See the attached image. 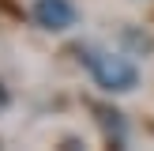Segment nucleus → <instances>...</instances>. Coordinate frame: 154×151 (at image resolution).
Instances as JSON below:
<instances>
[{
  "label": "nucleus",
  "mask_w": 154,
  "mask_h": 151,
  "mask_svg": "<svg viewBox=\"0 0 154 151\" xmlns=\"http://www.w3.org/2000/svg\"><path fill=\"white\" fill-rule=\"evenodd\" d=\"M90 76H94V83L102 91H109V95H128V91H135V83H139V68L128 57H120V53H94V57H90Z\"/></svg>",
  "instance_id": "1"
},
{
  "label": "nucleus",
  "mask_w": 154,
  "mask_h": 151,
  "mask_svg": "<svg viewBox=\"0 0 154 151\" xmlns=\"http://www.w3.org/2000/svg\"><path fill=\"white\" fill-rule=\"evenodd\" d=\"M30 19L42 30H49V34H64V30H72L79 23V8L72 0H34Z\"/></svg>",
  "instance_id": "2"
},
{
  "label": "nucleus",
  "mask_w": 154,
  "mask_h": 151,
  "mask_svg": "<svg viewBox=\"0 0 154 151\" xmlns=\"http://www.w3.org/2000/svg\"><path fill=\"white\" fill-rule=\"evenodd\" d=\"M8 106V91H4V83H0V110Z\"/></svg>",
  "instance_id": "3"
}]
</instances>
